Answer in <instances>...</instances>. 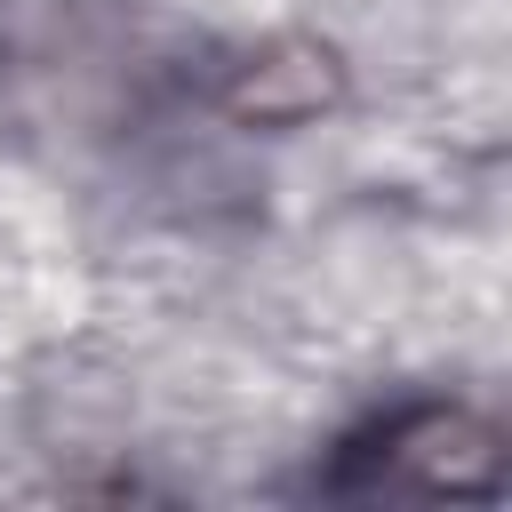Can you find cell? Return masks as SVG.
<instances>
[{"instance_id": "cell-2", "label": "cell", "mask_w": 512, "mask_h": 512, "mask_svg": "<svg viewBox=\"0 0 512 512\" xmlns=\"http://www.w3.org/2000/svg\"><path fill=\"white\" fill-rule=\"evenodd\" d=\"M336 88H344V72L328 48L280 40V48L248 56V72L232 80V112L240 120H312L320 104H336Z\"/></svg>"}, {"instance_id": "cell-1", "label": "cell", "mask_w": 512, "mask_h": 512, "mask_svg": "<svg viewBox=\"0 0 512 512\" xmlns=\"http://www.w3.org/2000/svg\"><path fill=\"white\" fill-rule=\"evenodd\" d=\"M376 488L480 496V488H496V432L464 408H416L376 440Z\"/></svg>"}]
</instances>
